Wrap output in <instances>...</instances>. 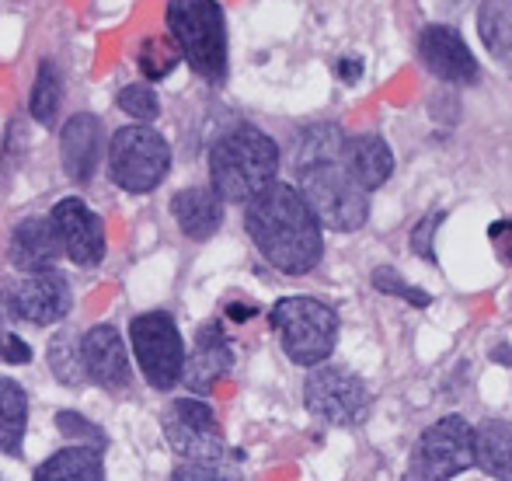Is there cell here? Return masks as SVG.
<instances>
[{
    "instance_id": "6da1fadb",
    "label": "cell",
    "mask_w": 512,
    "mask_h": 481,
    "mask_svg": "<svg viewBox=\"0 0 512 481\" xmlns=\"http://www.w3.org/2000/svg\"><path fill=\"white\" fill-rule=\"evenodd\" d=\"M244 227H248L258 255L286 276H307L324 255L321 224L293 185L276 182L258 199H251Z\"/></svg>"
},
{
    "instance_id": "7a4b0ae2",
    "label": "cell",
    "mask_w": 512,
    "mask_h": 481,
    "mask_svg": "<svg viewBox=\"0 0 512 481\" xmlns=\"http://www.w3.org/2000/svg\"><path fill=\"white\" fill-rule=\"evenodd\" d=\"M279 175V147L258 126H234L209 147V182L223 203H244L262 196Z\"/></svg>"
},
{
    "instance_id": "3957f363",
    "label": "cell",
    "mask_w": 512,
    "mask_h": 481,
    "mask_svg": "<svg viewBox=\"0 0 512 481\" xmlns=\"http://www.w3.org/2000/svg\"><path fill=\"white\" fill-rule=\"evenodd\" d=\"M168 35L203 81L227 77V18L220 0H168Z\"/></svg>"
},
{
    "instance_id": "277c9868",
    "label": "cell",
    "mask_w": 512,
    "mask_h": 481,
    "mask_svg": "<svg viewBox=\"0 0 512 481\" xmlns=\"http://www.w3.org/2000/svg\"><path fill=\"white\" fill-rule=\"evenodd\" d=\"M300 175V196L314 210L317 224L338 234H352L370 217V192L349 175L342 157L307 164L297 171Z\"/></svg>"
},
{
    "instance_id": "5b68a950",
    "label": "cell",
    "mask_w": 512,
    "mask_h": 481,
    "mask_svg": "<svg viewBox=\"0 0 512 481\" xmlns=\"http://www.w3.org/2000/svg\"><path fill=\"white\" fill-rule=\"evenodd\" d=\"M269 325L279 335V346L297 366H321L335 353L338 314L324 300L283 297L269 311Z\"/></svg>"
},
{
    "instance_id": "8992f818",
    "label": "cell",
    "mask_w": 512,
    "mask_h": 481,
    "mask_svg": "<svg viewBox=\"0 0 512 481\" xmlns=\"http://www.w3.org/2000/svg\"><path fill=\"white\" fill-rule=\"evenodd\" d=\"M171 168V147L154 126H122L108 143V175L119 189L143 196L164 182Z\"/></svg>"
},
{
    "instance_id": "52a82bcc",
    "label": "cell",
    "mask_w": 512,
    "mask_h": 481,
    "mask_svg": "<svg viewBox=\"0 0 512 481\" xmlns=\"http://www.w3.org/2000/svg\"><path fill=\"white\" fill-rule=\"evenodd\" d=\"M129 346L140 373L154 391H171L185 373V342L175 318L164 311L136 314L129 321Z\"/></svg>"
},
{
    "instance_id": "ba28073f",
    "label": "cell",
    "mask_w": 512,
    "mask_h": 481,
    "mask_svg": "<svg viewBox=\"0 0 512 481\" xmlns=\"http://www.w3.org/2000/svg\"><path fill=\"white\" fill-rule=\"evenodd\" d=\"M474 429L460 415H446L436 426H429L418 436L405 481H450L460 471L474 468Z\"/></svg>"
},
{
    "instance_id": "9c48e42d",
    "label": "cell",
    "mask_w": 512,
    "mask_h": 481,
    "mask_svg": "<svg viewBox=\"0 0 512 481\" xmlns=\"http://www.w3.org/2000/svg\"><path fill=\"white\" fill-rule=\"evenodd\" d=\"M304 405L328 426H359L370 415V387L342 366H317L304 384Z\"/></svg>"
},
{
    "instance_id": "30bf717a",
    "label": "cell",
    "mask_w": 512,
    "mask_h": 481,
    "mask_svg": "<svg viewBox=\"0 0 512 481\" xmlns=\"http://www.w3.org/2000/svg\"><path fill=\"white\" fill-rule=\"evenodd\" d=\"M164 440L182 461H220L227 454L213 408L199 398H175L164 408Z\"/></svg>"
},
{
    "instance_id": "8fae6325",
    "label": "cell",
    "mask_w": 512,
    "mask_h": 481,
    "mask_svg": "<svg viewBox=\"0 0 512 481\" xmlns=\"http://www.w3.org/2000/svg\"><path fill=\"white\" fill-rule=\"evenodd\" d=\"M74 307V293L70 283L56 269L49 272H32L21 279L14 290H7L0 297V318L4 321H28V325H56L63 321Z\"/></svg>"
},
{
    "instance_id": "7c38bea8",
    "label": "cell",
    "mask_w": 512,
    "mask_h": 481,
    "mask_svg": "<svg viewBox=\"0 0 512 481\" xmlns=\"http://www.w3.org/2000/svg\"><path fill=\"white\" fill-rule=\"evenodd\" d=\"M49 227H53L60 251L81 269H95L105 258V224L88 203L81 199H60L49 213Z\"/></svg>"
},
{
    "instance_id": "4fadbf2b",
    "label": "cell",
    "mask_w": 512,
    "mask_h": 481,
    "mask_svg": "<svg viewBox=\"0 0 512 481\" xmlns=\"http://www.w3.org/2000/svg\"><path fill=\"white\" fill-rule=\"evenodd\" d=\"M418 56H422L425 70L432 77L446 84H457V88H467V84L478 81L481 67L474 60V53L467 49L464 35L450 25H425L422 35H418Z\"/></svg>"
},
{
    "instance_id": "5bb4252c",
    "label": "cell",
    "mask_w": 512,
    "mask_h": 481,
    "mask_svg": "<svg viewBox=\"0 0 512 481\" xmlns=\"http://www.w3.org/2000/svg\"><path fill=\"white\" fill-rule=\"evenodd\" d=\"M81 356L88 380H95L105 391H126L133 370H129L126 342H122L119 328L115 325H95L84 332L81 339Z\"/></svg>"
},
{
    "instance_id": "9a60e30c",
    "label": "cell",
    "mask_w": 512,
    "mask_h": 481,
    "mask_svg": "<svg viewBox=\"0 0 512 481\" xmlns=\"http://www.w3.org/2000/svg\"><path fill=\"white\" fill-rule=\"evenodd\" d=\"M102 122L91 112H81V116H70L67 126L60 133V154H63V171H67L74 182H88L95 175L98 161H102Z\"/></svg>"
},
{
    "instance_id": "2e32d148",
    "label": "cell",
    "mask_w": 512,
    "mask_h": 481,
    "mask_svg": "<svg viewBox=\"0 0 512 481\" xmlns=\"http://www.w3.org/2000/svg\"><path fill=\"white\" fill-rule=\"evenodd\" d=\"M230 366H234V353H230L227 335H223L220 321H209V325L199 328L196 353H192V360H185L182 380L196 394H206V391H213L216 380L227 377Z\"/></svg>"
},
{
    "instance_id": "e0dca14e",
    "label": "cell",
    "mask_w": 512,
    "mask_h": 481,
    "mask_svg": "<svg viewBox=\"0 0 512 481\" xmlns=\"http://www.w3.org/2000/svg\"><path fill=\"white\" fill-rule=\"evenodd\" d=\"M7 251H11L14 269H21L25 276L56 269V262H60V255H63L53 227H49V220H42V217L21 220V224L14 227L11 248Z\"/></svg>"
},
{
    "instance_id": "ac0fdd59",
    "label": "cell",
    "mask_w": 512,
    "mask_h": 481,
    "mask_svg": "<svg viewBox=\"0 0 512 481\" xmlns=\"http://www.w3.org/2000/svg\"><path fill=\"white\" fill-rule=\"evenodd\" d=\"M342 164L366 192H377L394 175V154L377 133H356L345 140Z\"/></svg>"
},
{
    "instance_id": "d6986e66",
    "label": "cell",
    "mask_w": 512,
    "mask_h": 481,
    "mask_svg": "<svg viewBox=\"0 0 512 481\" xmlns=\"http://www.w3.org/2000/svg\"><path fill=\"white\" fill-rule=\"evenodd\" d=\"M171 213H175L178 227H182L185 238L192 241H209L223 224V199L213 189H182L171 199Z\"/></svg>"
},
{
    "instance_id": "ffe728a7",
    "label": "cell",
    "mask_w": 512,
    "mask_h": 481,
    "mask_svg": "<svg viewBox=\"0 0 512 481\" xmlns=\"http://www.w3.org/2000/svg\"><path fill=\"white\" fill-rule=\"evenodd\" d=\"M32 481H105L102 450H91V447L56 450L49 461H42L35 468Z\"/></svg>"
},
{
    "instance_id": "44dd1931",
    "label": "cell",
    "mask_w": 512,
    "mask_h": 481,
    "mask_svg": "<svg viewBox=\"0 0 512 481\" xmlns=\"http://www.w3.org/2000/svg\"><path fill=\"white\" fill-rule=\"evenodd\" d=\"M474 457L492 478L512 481V422H481L474 429Z\"/></svg>"
},
{
    "instance_id": "7402d4cb",
    "label": "cell",
    "mask_w": 512,
    "mask_h": 481,
    "mask_svg": "<svg viewBox=\"0 0 512 481\" xmlns=\"http://www.w3.org/2000/svg\"><path fill=\"white\" fill-rule=\"evenodd\" d=\"M478 35L485 42L488 56L512 70V0H481Z\"/></svg>"
},
{
    "instance_id": "603a6c76",
    "label": "cell",
    "mask_w": 512,
    "mask_h": 481,
    "mask_svg": "<svg viewBox=\"0 0 512 481\" xmlns=\"http://www.w3.org/2000/svg\"><path fill=\"white\" fill-rule=\"evenodd\" d=\"M28 429V394L18 380L0 377V454H18Z\"/></svg>"
},
{
    "instance_id": "cb8c5ba5",
    "label": "cell",
    "mask_w": 512,
    "mask_h": 481,
    "mask_svg": "<svg viewBox=\"0 0 512 481\" xmlns=\"http://www.w3.org/2000/svg\"><path fill=\"white\" fill-rule=\"evenodd\" d=\"M345 140L349 136L342 133L338 126L331 122H317V126H307L297 140V154H293V164L307 168V164H317V161H328V157H342L345 150Z\"/></svg>"
},
{
    "instance_id": "d4e9b609",
    "label": "cell",
    "mask_w": 512,
    "mask_h": 481,
    "mask_svg": "<svg viewBox=\"0 0 512 481\" xmlns=\"http://www.w3.org/2000/svg\"><path fill=\"white\" fill-rule=\"evenodd\" d=\"M60 102H63V77L53 60H42L32 84V98H28V112H32L35 122L49 126L56 119V112H60Z\"/></svg>"
},
{
    "instance_id": "484cf974",
    "label": "cell",
    "mask_w": 512,
    "mask_h": 481,
    "mask_svg": "<svg viewBox=\"0 0 512 481\" xmlns=\"http://www.w3.org/2000/svg\"><path fill=\"white\" fill-rule=\"evenodd\" d=\"M136 63H140V70H143L147 81H164V77L182 63V49L175 46L171 35H150V39L140 42Z\"/></svg>"
},
{
    "instance_id": "4316f807",
    "label": "cell",
    "mask_w": 512,
    "mask_h": 481,
    "mask_svg": "<svg viewBox=\"0 0 512 481\" xmlns=\"http://www.w3.org/2000/svg\"><path fill=\"white\" fill-rule=\"evenodd\" d=\"M49 370L63 380V384H81L88 377L84 370V356H81V342L74 335H60L56 342H49Z\"/></svg>"
},
{
    "instance_id": "83f0119b",
    "label": "cell",
    "mask_w": 512,
    "mask_h": 481,
    "mask_svg": "<svg viewBox=\"0 0 512 481\" xmlns=\"http://www.w3.org/2000/svg\"><path fill=\"white\" fill-rule=\"evenodd\" d=\"M119 109L126 116H133L136 122H143V126L161 116V102H157V91L150 84H129V88H122Z\"/></svg>"
},
{
    "instance_id": "f1b7e54d",
    "label": "cell",
    "mask_w": 512,
    "mask_h": 481,
    "mask_svg": "<svg viewBox=\"0 0 512 481\" xmlns=\"http://www.w3.org/2000/svg\"><path fill=\"white\" fill-rule=\"evenodd\" d=\"M171 481H244L234 468L227 464V457L220 461H182L175 468Z\"/></svg>"
},
{
    "instance_id": "f546056e",
    "label": "cell",
    "mask_w": 512,
    "mask_h": 481,
    "mask_svg": "<svg viewBox=\"0 0 512 481\" xmlns=\"http://www.w3.org/2000/svg\"><path fill=\"white\" fill-rule=\"evenodd\" d=\"M56 426H60V433H63V436H70V440H81L77 447L105 450V433L95 426V422L84 419V415H77V412H60V415H56Z\"/></svg>"
},
{
    "instance_id": "4dcf8cb0",
    "label": "cell",
    "mask_w": 512,
    "mask_h": 481,
    "mask_svg": "<svg viewBox=\"0 0 512 481\" xmlns=\"http://www.w3.org/2000/svg\"><path fill=\"white\" fill-rule=\"evenodd\" d=\"M373 286H377L380 293H391V297H401V300H408V304H415V307L429 304V293L415 290V286L405 283V279H401L394 269H387V265H384V269L373 272Z\"/></svg>"
},
{
    "instance_id": "1f68e13d",
    "label": "cell",
    "mask_w": 512,
    "mask_h": 481,
    "mask_svg": "<svg viewBox=\"0 0 512 481\" xmlns=\"http://www.w3.org/2000/svg\"><path fill=\"white\" fill-rule=\"evenodd\" d=\"M446 213H432V217H425L422 224L411 231V251H415L418 258H425V262H436V248H432V241H436V227L443 224Z\"/></svg>"
},
{
    "instance_id": "d6a6232c",
    "label": "cell",
    "mask_w": 512,
    "mask_h": 481,
    "mask_svg": "<svg viewBox=\"0 0 512 481\" xmlns=\"http://www.w3.org/2000/svg\"><path fill=\"white\" fill-rule=\"evenodd\" d=\"M32 360V346L18 335H0V363L4 366H25Z\"/></svg>"
},
{
    "instance_id": "836d02e7",
    "label": "cell",
    "mask_w": 512,
    "mask_h": 481,
    "mask_svg": "<svg viewBox=\"0 0 512 481\" xmlns=\"http://www.w3.org/2000/svg\"><path fill=\"white\" fill-rule=\"evenodd\" d=\"M488 241H492L495 255L506 265H512V220H495V224L488 227Z\"/></svg>"
},
{
    "instance_id": "e575fe53",
    "label": "cell",
    "mask_w": 512,
    "mask_h": 481,
    "mask_svg": "<svg viewBox=\"0 0 512 481\" xmlns=\"http://www.w3.org/2000/svg\"><path fill=\"white\" fill-rule=\"evenodd\" d=\"M338 77L349 84H356L359 77H363V63L359 60H338Z\"/></svg>"
},
{
    "instance_id": "d590c367",
    "label": "cell",
    "mask_w": 512,
    "mask_h": 481,
    "mask_svg": "<svg viewBox=\"0 0 512 481\" xmlns=\"http://www.w3.org/2000/svg\"><path fill=\"white\" fill-rule=\"evenodd\" d=\"M227 314H230V318H234V321H248L251 314H255V307H241V304H230V307H227Z\"/></svg>"
},
{
    "instance_id": "8d00e7d4",
    "label": "cell",
    "mask_w": 512,
    "mask_h": 481,
    "mask_svg": "<svg viewBox=\"0 0 512 481\" xmlns=\"http://www.w3.org/2000/svg\"><path fill=\"white\" fill-rule=\"evenodd\" d=\"M0 481H4V478H0Z\"/></svg>"
}]
</instances>
